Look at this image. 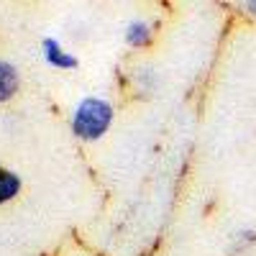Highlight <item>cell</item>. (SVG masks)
<instances>
[{
    "mask_svg": "<svg viewBox=\"0 0 256 256\" xmlns=\"http://www.w3.org/2000/svg\"><path fill=\"white\" fill-rule=\"evenodd\" d=\"M113 118V108L100 98H88L84 102H80V108L74 110L72 118V131L80 138H98L108 131Z\"/></svg>",
    "mask_w": 256,
    "mask_h": 256,
    "instance_id": "1",
    "label": "cell"
},
{
    "mask_svg": "<svg viewBox=\"0 0 256 256\" xmlns=\"http://www.w3.org/2000/svg\"><path fill=\"white\" fill-rule=\"evenodd\" d=\"M44 56L46 62L52 64V67H59V70H72L77 67V59L72 54H67L62 46H59V41L56 38H44Z\"/></svg>",
    "mask_w": 256,
    "mask_h": 256,
    "instance_id": "2",
    "label": "cell"
},
{
    "mask_svg": "<svg viewBox=\"0 0 256 256\" xmlns=\"http://www.w3.org/2000/svg\"><path fill=\"white\" fill-rule=\"evenodd\" d=\"M18 90V72L13 64L0 62V102L8 100L13 92Z\"/></svg>",
    "mask_w": 256,
    "mask_h": 256,
    "instance_id": "3",
    "label": "cell"
},
{
    "mask_svg": "<svg viewBox=\"0 0 256 256\" xmlns=\"http://www.w3.org/2000/svg\"><path fill=\"white\" fill-rule=\"evenodd\" d=\"M18 190H20L18 174H13L10 169H3V166H0V205L8 202L10 198H16Z\"/></svg>",
    "mask_w": 256,
    "mask_h": 256,
    "instance_id": "4",
    "label": "cell"
},
{
    "mask_svg": "<svg viewBox=\"0 0 256 256\" xmlns=\"http://www.w3.org/2000/svg\"><path fill=\"white\" fill-rule=\"evenodd\" d=\"M126 38H128V44H134V46H144V44H148V38H152V26L144 24V20H136V24L128 26Z\"/></svg>",
    "mask_w": 256,
    "mask_h": 256,
    "instance_id": "5",
    "label": "cell"
},
{
    "mask_svg": "<svg viewBox=\"0 0 256 256\" xmlns=\"http://www.w3.org/2000/svg\"><path fill=\"white\" fill-rule=\"evenodd\" d=\"M251 244H256V233L254 230H244L236 236V241H233V254H244Z\"/></svg>",
    "mask_w": 256,
    "mask_h": 256,
    "instance_id": "6",
    "label": "cell"
},
{
    "mask_svg": "<svg viewBox=\"0 0 256 256\" xmlns=\"http://www.w3.org/2000/svg\"><path fill=\"white\" fill-rule=\"evenodd\" d=\"M246 8H248L251 13H256V0H251V3H246Z\"/></svg>",
    "mask_w": 256,
    "mask_h": 256,
    "instance_id": "7",
    "label": "cell"
}]
</instances>
